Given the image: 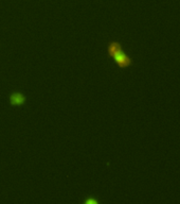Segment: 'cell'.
<instances>
[{"instance_id": "obj_1", "label": "cell", "mask_w": 180, "mask_h": 204, "mask_svg": "<svg viewBox=\"0 0 180 204\" xmlns=\"http://www.w3.org/2000/svg\"><path fill=\"white\" fill-rule=\"evenodd\" d=\"M111 58L113 59L115 64L118 65L119 68H127V67H129V66L134 64L131 58H129L126 53L123 52V49L119 50L118 52H115Z\"/></svg>"}, {"instance_id": "obj_2", "label": "cell", "mask_w": 180, "mask_h": 204, "mask_svg": "<svg viewBox=\"0 0 180 204\" xmlns=\"http://www.w3.org/2000/svg\"><path fill=\"white\" fill-rule=\"evenodd\" d=\"M26 101V96L19 92H14L10 95V104L13 106H21Z\"/></svg>"}, {"instance_id": "obj_3", "label": "cell", "mask_w": 180, "mask_h": 204, "mask_svg": "<svg viewBox=\"0 0 180 204\" xmlns=\"http://www.w3.org/2000/svg\"><path fill=\"white\" fill-rule=\"evenodd\" d=\"M84 203H86V204H98V200H95L94 198H89V199H86Z\"/></svg>"}]
</instances>
